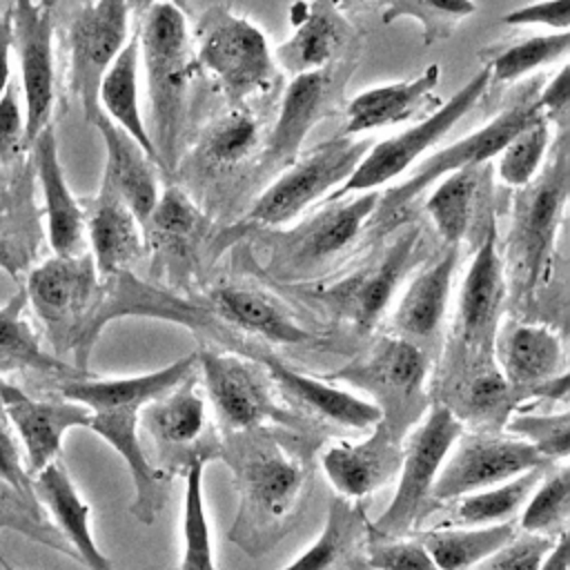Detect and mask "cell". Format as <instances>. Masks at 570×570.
Instances as JSON below:
<instances>
[{
  "label": "cell",
  "instance_id": "38",
  "mask_svg": "<svg viewBox=\"0 0 570 570\" xmlns=\"http://www.w3.org/2000/svg\"><path fill=\"white\" fill-rule=\"evenodd\" d=\"M485 169L488 163L456 169L436 180L432 194L428 196L425 212L448 245H459L465 236L474 214L476 196L485 178Z\"/></svg>",
  "mask_w": 570,
  "mask_h": 570
},
{
  "label": "cell",
  "instance_id": "10",
  "mask_svg": "<svg viewBox=\"0 0 570 570\" xmlns=\"http://www.w3.org/2000/svg\"><path fill=\"white\" fill-rule=\"evenodd\" d=\"M537 91L523 94L517 102H512L508 109L490 118L485 125L479 129L470 131L468 136L441 147L432 156H428L403 183L394 185L385 194H381L379 205L374 209L379 225H392L399 220L401 212L416 200L430 185L441 180L443 176L472 167V165H485L490 163L501 147L523 127L528 125L537 114V102H534Z\"/></svg>",
  "mask_w": 570,
  "mask_h": 570
},
{
  "label": "cell",
  "instance_id": "61",
  "mask_svg": "<svg viewBox=\"0 0 570 570\" xmlns=\"http://www.w3.org/2000/svg\"><path fill=\"white\" fill-rule=\"evenodd\" d=\"M334 2H336V4L343 9L345 4H354V2H372V0H334Z\"/></svg>",
  "mask_w": 570,
  "mask_h": 570
},
{
  "label": "cell",
  "instance_id": "13",
  "mask_svg": "<svg viewBox=\"0 0 570 570\" xmlns=\"http://www.w3.org/2000/svg\"><path fill=\"white\" fill-rule=\"evenodd\" d=\"M428 367L430 361L421 345L401 336H385L363 361L343 367L332 379L350 381L376 394L374 403L383 414L394 410L392 419L381 421L401 436V425L412 419L410 410H421L419 401L423 399Z\"/></svg>",
  "mask_w": 570,
  "mask_h": 570
},
{
  "label": "cell",
  "instance_id": "31",
  "mask_svg": "<svg viewBox=\"0 0 570 570\" xmlns=\"http://www.w3.org/2000/svg\"><path fill=\"white\" fill-rule=\"evenodd\" d=\"M38 501L53 519L60 537L89 570H114L91 532V510L76 490L67 468L56 459L33 476Z\"/></svg>",
  "mask_w": 570,
  "mask_h": 570
},
{
  "label": "cell",
  "instance_id": "56",
  "mask_svg": "<svg viewBox=\"0 0 570 570\" xmlns=\"http://www.w3.org/2000/svg\"><path fill=\"white\" fill-rule=\"evenodd\" d=\"M11 13L9 9L0 11V96L11 82Z\"/></svg>",
  "mask_w": 570,
  "mask_h": 570
},
{
  "label": "cell",
  "instance_id": "41",
  "mask_svg": "<svg viewBox=\"0 0 570 570\" xmlns=\"http://www.w3.org/2000/svg\"><path fill=\"white\" fill-rule=\"evenodd\" d=\"M258 140L261 127L254 114L245 107H232L205 129L198 156L207 169H234L252 156Z\"/></svg>",
  "mask_w": 570,
  "mask_h": 570
},
{
  "label": "cell",
  "instance_id": "45",
  "mask_svg": "<svg viewBox=\"0 0 570 570\" xmlns=\"http://www.w3.org/2000/svg\"><path fill=\"white\" fill-rule=\"evenodd\" d=\"M550 140L552 125L541 114H537L494 156L499 180L514 189L530 185L546 163Z\"/></svg>",
  "mask_w": 570,
  "mask_h": 570
},
{
  "label": "cell",
  "instance_id": "7",
  "mask_svg": "<svg viewBox=\"0 0 570 570\" xmlns=\"http://www.w3.org/2000/svg\"><path fill=\"white\" fill-rule=\"evenodd\" d=\"M379 198V191H363L321 200V207L307 218L272 240L267 269L278 278L316 276L352 247L370 218H374Z\"/></svg>",
  "mask_w": 570,
  "mask_h": 570
},
{
  "label": "cell",
  "instance_id": "22",
  "mask_svg": "<svg viewBox=\"0 0 570 570\" xmlns=\"http://www.w3.org/2000/svg\"><path fill=\"white\" fill-rule=\"evenodd\" d=\"M198 367V354L191 352L178 361L136 376L125 379H87L82 374L62 379L58 392L65 401H73L94 412L109 410H142L145 405L158 401L178 383L189 379Z\"/></svg>",
  "mask_w": 570,
  "mask_h": 570
},
{
  "label": "cell",
  "instance_id": "34",
  "mask_svg": "<svg viewBox=\"0 0 570 570\" xmlns=\"http://www.w3.org/2000/svg\"><path fill=\"white\" fill-rule=\"evenodd\" d=\"M140 49L136 31L129 36L120 53L111 60L102 80L98 85V107L100 111L127 136H131L154 160L156 149L149 136V127L140 109Z\"/></svg>",
  "mask_w": 570,
  "mask_h": 570
},
{
  "label": "cell",
  "instance_id": "1",
  "mask_svg": "<svg viewBox=\"0 0 570 570\" xmlns=\"http://www.w3.org/2000/svg\"><path fill=\"white\" fill-rule=\"evenodd\" d=\"M136 36L151 105L149 136L156 163L171 171L178 163V140L187 116L194 69L187 13L169 2H151L145 7Z\"/></svg>",
  "mask_w": 570,
  "mask_h": 570
},
{
  "label": "cell",
  "instance_id": "44",
  "mask_svg": "<svg viewBox=\"0 0 570 570\" xmlns=\"http://www.w3.org/2000/svg\"><path fill=\"white\" fill-rule=\"evenodd\" d=\"M570 514V468L566 461L550 463L521 508L519 530L559 534Z\"/></svg>",
  "mask_w": 570,
  "mask_h": 570
},
{
  "label": "cell",
  "instance_id": "29",
  "mask_svg": "<svg viewBox=\"0 0 570 570\" xmlns=\"http://www.w3.org/2000/svg\"><path fill=\"white\" fill-rule=\"evenodd\" d=\"M96 129L105 142V174L102 180L127 203L138 223H145L160 196L154 158L122 129H118L102 111L94 118Z\"/></svg>",
  "mask_w": 570,
  "mask_h": 570
},
{
  "label": "cell",
  "instance_id": "24",
  "mask_svg": "<svg viewBox=\"0 0 570 570\" xmlns=\"http://www.w3.org/2000/svg\"><path fill=\"white\" fill-rule=\"evenodd\" d=\"M142 225L127 203L102 180L89 209H85V234L89 256L100 278L127 272L142 256Z\"/></svg>",
  "mask_w": 570,
  "mask_h": 570
},
{
  "label": "cell",
  "instance_id": "6",
  "mask_svg": "<svg viewBox=\"0 0 570 570\" xmlns=\"http://www.w3.org/2000/svg\"><path fill=\"white\" fill-rule=\"evenodd\" d=\"M490 87V69L483 65L463 87H459L445 102H439L428 116L414 125L372 142L363 154L350 178L334 189L330 198H343L363 191H376L379 187L403 176L432 145H436L463 116H468L474 105L483 98Z\"/></svg>",
  "mask_w": 570,
  "mask_h": 570
},
{
  "label": "cell",
  "instance_id": "62",
  "mask_svg": "<svg viewBox=\"0 0 570 570\" xmlns=\"http://www.w3.org/2000/svg\"><path fill=\"white\" fill-rule=\"evenodd\" d=\"M0 563H2V566H4V568H7V570H11V568H9V563H7V561H4V559H2V554H0Z\"/></svg>",
  "mask_w": 570,
  "mask_h": 570
},
{
  "label": "cell",
  "instance_id": "12",
  "mask_svg": "<svg viewBox=\"0 0 570 570\" xmlns=\"http://www.w3.org/2000/svg\"><path fill=\"white\" fill-rule=\"evenodd\" d=\"M550 463L517 436L463 432L436 474L432 499L452 501Z\"/></svg>",
  "mask_w": 570,
  "mask_h": 570
},
{
  "label": "cell",
  "instance_id": "30",
  "mask_svg": "<svg viewBox=\"0 0 570 570\" xmlns=\"http://www.w3.org/2000/svg\"><path fill=\"white\" fill-rule=\"evenodd\" d=\"M456 263L459 245H448L432 265L423 267L410 281L390 318L396 336L421 345L439 334L448 312Z\"/></svg>",
  "mask_w": 570,
  "mask_h": 570
},
{
  "label": "cell",
  "instance_id": "50",
  "mask_svg": "<svg viewBox=\"0 0 570 570\" xmlns=\"http://www.w3.org/2000/svg\"><path fill=\"white\" fill-rule=\"evenodd\" d=\"M552 546L554 537L521 530V534H514L488 554L474 570H537Z\"/></svg>",
  "mask_w": 570,
  "mask_h": 570
},
{
  "label": "cell",
  "instance_id": "46",
  "mask_svg": "<svg viewBox=\"0 0 570 570\" xmlns=\"http://www.w3.org/2000/svg\"><path fill=\"white\" fill-rule=\"evenodd\" d=\"M476 11L474 0H383L381 22L414 20L423 31V45L448 40L454 29Z\"/></svg>",
  "mask_w": 570,
  "mask_h": 570
},
{
  "label": "cell",
  "instance_id": "39",
  "mask_svg": "<svg viewBox=\"0 0 570 570\" xmlns=\"http://www.w3.org/2000/svg\"><path fill=\"white\" fill-rule=\"evenodd\" d=\"M546 468L548 465L532 468L503 483L459 497V503L452 508V521L459 525H492L512 521L528 501Z\"/></svg>",
  "mask_w": 570,
  "mask_h": 570
},
{
  "label": "cell",
  "instance_id": "11",
  "mask_svg": "<svg viewBox=\"0 0 570 570\" xmlns=\"http://www.w3.org/2000/svg\"><path fill=\"white\" fill-rule=\"evenodd\" d=\"M129 36V0H85L69 22V89L89 122L100 114L98 85L102 73Z\"/></svg>",
  "mask_w": 570,
  "mask_h": 570
},
{
  "label": "cell",
  "instance_id": "26",
  "mask_svg": "<svg viewBox=\"0 0 570 570\" xmlns=\"http://www.w3.org/2000/svg\"><path fill=\"white\" fill-rule=\"evenodd\" d=\"M494 350L505 383L523 392L566 372L563 341L543 323L508 321L497 327Z\"/></svg>",
  "mask_w": 570,
  "mask_h": 570
},
{
  "label": "cell",
  "instance_id": "14",
  "mask_svg": "<svg viewBox=\"0 0 570 570\" xmlns=\"http://www.w3.org/2000/svg\"><path fill=\"white\" fill-rule=\"evenodd\" d=\"M419 240L421 229L416 225L405 227L372 263L323 289L325 305L358 332L374 330L390 309L399 283L412 269Z\"/></svg>",
  "mask_w": 570,
  "mask_h": 570
},
{
  "label": "cell",
  "instance_id": "43",
  "mask_svg": "<svg viewBox=\"0 0 570 570\" xmlns=\"http://www.w3.org/2000/svg\"><path fill=\"white\" fill-rule=\"evenodd\" d=\"M149 428L158 441L169 445H187L200 436L205 428V399L198 394L194 374L149 403Z\"/></svg>",
  "mask_w": 570,
  "mask_h": 570
},
{
  "label": "cell",
  "instance_id": "20",
  "mask_svg": "<svg viewBox=\"0 0 570 570\" xmlns=\"http://www.w3.org/2000/svg\"><path fill=\"white\" fill-rule=\"evenodd\" d=\"M33 174L42 189V216L47 240L56 256H80L87 252L85 207L71 191L60 163L56 127L49 122L29 145Z\"/></svg>",
  "mask_w": 570,
  "mask_h": 570
},
{
  "label": "cell",
  "instance_id": "42",
  "mask_svg": "<svg viewBox=\"0 0 570 570\" xmlns=\"http://www.w3.org/2000/svg\"><path fill=\"white\" fill-rule=\"evenodd\" d=\"M205 463V456H194L187 465L183 499V557L178 570H218L203 492Z\"/></svg>",
  "mask_w": 570,
  "mask_h": 570
},
{
  "label": "cell",
  "instance_id": "57",
  "mask_svg": "<svg viewBox=\"0 0 570 570\" xmlns=\"http://www.w3.org/2000/svg\"><path fill=\"white\" fill-rule=\"evenodd\" d=\"M537 570H570V539L568 532H559L554 539V546L541 561Z\"/></svg>",
  "mask_w": 570,
  "mask_h": 570
},
{
  "label": "cell",
  "instance_id": "47",
  "mask_svg": "<svg viewBox=\"0 0 570 570\" xmlns=\"http://www.w3.org/2000/svg\"><path fill=\"white\" fill-rule=\"evenodd\" d=\"M203 212L180 187H165L145 223V229L151 232L158 240L169 247L185 245L200 232Z\"/></svg>",
  "mask_w": 570,
  "mask_h": 570
},
{
  "label": "cell",
  "instance_id": "35",
  "mask_svg": "<svg viewBox=\"0 0 570 570\" xmlns=\"http://www.w3.org/2000/svg\"><path fill=\"white\" fill-rule=\"evenodd\" d=\"M24 309L27 292L24 285H20L18 292L0 305V374L27 370L60 379L85 374L76 365L42 350L31 323L24 318Z\"/></svg>",
  "mask_w": 570,
  "mask_h": 570
},
{
  "label": "cell",
  "instance_id": "37",
  "mask_svg": "<svg viewBox=\"0 0 570 570\" xmlns=\"http://www.w3.org/2000/svg\"><path fill=\"white\" fill-rule=\"evenodd\" d=\"M517 534L514 521L492 525H461L425 532L419 541L436 570H474L488 554Z\"/></svg>",
  "mask_w": 570,
  "mask_h": 570
},
{
  "label": "cell",
  "instance_id": "60",
  "mask_svg": "<svg viewBox=\"0 0 570 570\" xmlns=\"http://www.w3.org/2000/svg\"><path fill=\"white\" fill-rule=\"evenodd\" d=\"M42 9H49V11H53V7L58 4V0H36Z\"/></svg>",
  "mask_w": 570,
  "mask_h": 570
},
{
  "label": "cell",
  "instance_id": "33",
  "mask_svg": "<svg viewBox=\"0 0 570 570\" xmlns=\"http://www.w3.org/2000/svg\"><path fill=\"white\" fill-rule=\"evenodd\" d=\"M212 307L225 323L269 343L303 345L314 341V336L298 325L283 305L252 287L223 285L212 292Z\"/></svg>",
  "mask_w": 570,
  "mask_h": 570
},
{
  "label": "cell",
  "instance_id": "15",
  "mask_svg": "<svg viewBox=\"0 0 570 570\" xmlns=\"http://www.w3.org/2000/svg\"><path fill=\"white\" fill-rule=\"evenodd\" d=\"M11 51L18 56L24 96V140L27 147L51 122L56 102V60H53V11L36 0H13Z\"/></svg>",
  "mask_w": 570,
  "mask_h": 570
},
{
  "label": "cell",
  "instance_id": "40",
  "mask_svg": "<svg viewBox=\"0 0 570 570\" xmlns=\"http://www.w3.org/2000/svg\"><path fill=\"white\" fill-rule=\"evenodd\" d=\"M570 51V31H548L521 38L508 47L497 49L485 67L490 69V85L519 82L525 76L541 71L559 60L566 62Z\"/></svg>",
  "mask_w": 570,
  "mask_h": 570
},
{
  "label": "cell",
  "instance_id": "8",
  "mask_svg": "<svg viewBox=\"0 0 570 570\" xmlns=\"http://www.w3.org/2000/svg\"><path fill=\"white\" fill-rule=\"evenodd\" d=\"M461 434L463 421L445 403H434L425 412L421 423L407 434L405 443H401L399 485L390 505L370 525L372 534L405 537L412 530L425 512L436 474Z\"/></svg>",
  "mask_w": 570,
  "mask_h": 570
},
{
  "label": "cell",
  "instance_id": "17",
  "mask_svg": "<svg viewBox=\"0 0 570 570\" xmlns=\"http://www.w3.org/2000/svg\"><path fill=\"white\" fill-rule=\"evenodd\" d=\"M505 298V265L499 252L497 227L490 218L485 234L474 249L468 272L461 281L456 314L452 327V341L459 354L470 352L474 356H488L494 347L499 327V314Z\"/></svg>",
  "mask_w": 570,
  "mask_h": 570
},
{
  "label": "cell",
  "instance_id": "53",
  "mask_svg": "<svg viewBox=\"0 0 570 570\" xmlns=\"http://www.w3.org/2000/svg\"><path fill=\"white\" fill-rule=\"evenodd\" d=\"M510 385L499 370L485 367L476 372L465 387V407L476 419H499L508 414Z\"/></svg>",
  "mask_w": 570,
  "mask_h": 570
},
{
  "label": "cell",
  "instance_id": "5",
  "mask_svg": "<svg viewBox=\"0 0 570 570\" xmlns=\"http://www.w3.org/2000/svg\"><path fill=\"white\" fill-rule=\"evenodd\" d=\"M370 145L372 140L367 138L343 134L323 140L283 167L274 183L254 200L247 220L265 227H281L296 220L350 178Z\"/></svg>",
  "mask_w": 570,
  "mask_h": 570
},
{
  "label": "cell",
  "instance_id": "9",
  "mask_svg": "<svg viewBox=\"0 0 570 570\" xmlns=\"http://www.w3.org/2000/svg\"><path fill=\"white\" fill-rule=\"evenodd\" d=\"M234 470L240 488V510L229 537L245 546L249 537L256 539L278 530L296 512L305 470L269 439H252V445L236 454Z\"/></svg>",
  "mask_w": 570,
  "mask_h": 570
},
{
  "label": "cell",
  "instance_id": "59",
  "mask_svg": "<svg viewBox=\"0 0 570 570\" xmlns=\"http://www.w3.org/2000/svg\"><path fill=\"white\" fill-rule=\"evenodd\" d=\"M151 2H169V4H176L178 9H183L185 13H189V0H145V4H151Z\"/></svg>",
  "mask_w": 570,
  "mask_h": 570
},
{
  "label": "cell",
  "instance_id": "55",
  "mask_svg": "<svg viewBox=\"0 0 570 570\" xmlns=\"http://www.w3.org/2000/svg\"><path fill=\"white\" fill-rule=\"evenodd\" d=\"M539 114L550 122L566 127L570 111V65L563 62L554 76L534 96Z\"/></svg>",
  "mask_w": 570,
  "mask_h": 570
},
{
  "label": "cell",
  "instance_id": "58",
  "mask_svg": "<svg viewBox=\"0 0 570 570\" xmlns=\"http://www.w3.org/2000/svg\"><path fill=\"white\" fill-rule=\"evenodd\" d=\"M18 394H20V387H16L13 383L0 379V416L4 414V405H7L9 401H13Z\"/></svg>",
  "mask_w": 570,
  "mask_h": 570
},
{
  "label": "cell",
  "instance_id": "23",
  "mask_svg": "<svg viewBox=\"0 0 570 570\" xmlns=\"http://www.w3.org/2000/svg\"><path fill=\"white\" fill-rule=\"evenodd\" d=\"M441 80V67L428 65L421 73L405 80L367 87L345 105V125L338 134L363 136L374 129L394 127L423 114L425 107H436L434 89Z\"/></svg>",
  "mask_w": 570,
  "mask_h": 570
},
{
  "label": "cell",
  "instance_id": "27",
  "mask_svg": "<svg viewBox=\"0 0 570 570\" xmlns=\"http://www.w3.org/2000/svg\"><path fill=\"white\" fill-rule=\"evenodd\" d=\"M4 416L20 436L29 472L36 474L58 459L67 430L87 428L91 412L73 401H36L20 390L4 405Z\"/></svg>",
  "mask_w": 570,
  "mask_h": 570
},
{
  "label": "cell",
  "instance_id": "48",
  "mask_svg": "<svg viewBox=\"0 0 570 570\" xmlns=\"http://www.w3.org/2000/svg\"><path fill=\"white\" fill-rule=\"evenodd\" d=\"M508 432L532 445L548 461H566L570 452V414L561 412H517L505 423Z\"/></svg>",
  "mask_w": 570,
  "mask_h": 570
},
{
  "label": "cell",
  "instance_id": "28",
  "mask_svg": "<svg viewBox=\"0 0 570 570\" xmlns=\"http://www.w3.org/2000/svg\"><path fill=\"white\" fill-rule=\"evenodd\" d=\"M269 379L283 392V396L296 407L327 419L336 425L350 430H367L374 428L383 412L374 401H367L358 394L341 390L332 385L327 379H314L309 374H301L276 358H261Z\"/></svg>",
  "mask_w": 570,
  "mask_h": 570
},
{
  "label": "cell",
  "instance_id": "54",
  "mask_svg": "<svg viewBox=\"0 0 570 570\" xmlns=\"http://www.w3.org/2000/svg\"><path fill=\"white\" fill-rule=\"evenodd\" d=\"M501 22L508 27H543L548 31H570V0H532L508 11Z\"/></svg>",
  "mask_w": 570,
  "mask_h": 570
},
{
  "label": "cell",
  "instance_id": "2",
  "mask_svg": "<svg viewBox=\"0 0 570 570\" xmlns=\"http://www.w3.org/2000/svg\"><path fill=\"white\" fill-rule=\"evenodd\" d=\"M194 65H198L214 87L232 102L245 107V100L263 94L276 78V60L263 29L232 11L227 4L207 7L191 31Z\"/></svg>",
  "mask_w": 570,
  "mask_h": 570
},
{
  "label": "cell",
  "instance_id": "51",
  "mask_svg": "<svg viewBox=\"0 0 570 570\" xmlns=\"http://www.w3.org/2000/svg\"><path fill=\"white\" fill-rule=\"evenodd\" d=\"M24 151H29L24 140V114L18 98V85L11 78L0 96V176L24 163Z\"/></svg>",
  "mask_w": 570,
  "mask_h": 570
},
{
  "label": "cell",
  "instance_id": "25",
  "mask_svg": "<svg viewBox=\"0 0 570 570\" xmlns=\"http://www.w3.org/2000/svg\"><path fill=\"white\" fill-rule=\"evenodd\" d=\"M33 178L31 160L0 176V269L11 278L31 269L42 240V209L33 198Z\"/></svg>",
  "mask_w": 570,
  "mask_h": 570
},
{
  "label": "cell",
  "instance_id": "4",
  "mask_svg": "<svg viewBox=\"0 0 570 570\" xmlns=\"http://www.w3.org/2000/svg\"><path fill=\"white\" fill-rule=\"evenodd\" d=\"M568 194L570 163L566 138H561L554 158L541 167L537 178L521 187L514 198L508 256L525 296H532L534 289L548 278Z\"/></svg>",
  "mask_w": 570,
  "mask_h": 570
},
{
  "label": "cell",
  "instance_id": "52",
  "mask_svg": "<svg viewBox=\"0 0 570 570\" xmlns=\"http://www.w3.org/2000/svg\"><path fill=\"white\" fill-rule=\"evenodd\" d=\"M367 552L374 570H436L419 539L372 534Z\"/></svg>",
  "mask_w": 570,
  "mask_h": 570
},
{
  "label": "cell",
  "instance_id": "16",
  "mask_svg": "<svg viewBox=\"0 0 570 570\" xmlns=\"http://www.w3.org/2000/svg\"><path fill=\"white\" fill-rule=\"evenodd\" d=\"M356 58L292 76L274 127L265 142V167H287L301 156L309 131L338 102Z\"/></svg>",
  "mask_w": 570,
  "mask_h": 570
},
{
  "label": "cell",
  "instance_id": "18",
  "mask_svg": "<svg viewBox=\"0 0 570 570\" xmlns=\"http://www.w3.org/2000/svg\"><path fill=\"white\" fill-rule=\"evenodd\" d=\"M198 367L207 396L227 430H254L265 421L287 419L274 403L263 372L238 354L200 350Z\"/></svg>",
  "mask_w": 570,
  "mask_h": 570
},
{
  "label": "cell",
  "instance_id": "3",
  "mask_svg": "<svg viewBox=\"0 0 570 570\" xmlns=\"http://www.w3.org/2000/svg\"><path fill=\"white\" fill-rule=\"evenodd\" d=\"M27 303L42 323V330L62 358L65 352L76 356V367L85 372L94 347L89 325L100 301L102 278L89 252L80 256H51L27 272L22 283Z\"/></svg>",
  "mask_w": 570,
  "mask_h": 570
},
{
  "label": "cell",
  "instance_id": "32",
  "mask_svg": "<svg viewBox=\"0 0 570 570\" xmlns=\"http://www.w3.org/2000/svg\"><path fill=\"white\" fill-rule=\"evenodd\" d=\"M138 410H109L94 412L87 428L107 441L114 452L125 461L134 481V501L129 512L140 523H151L163 508L160 494V472L149 463L138 434Z\"/></svg>",
  "mask_w": 570,
  "mask_h": 570
},
{
  "label": "cell",
  "instance_id": "36",
  "mask_svg": "<svg viewBox=\"0 0 570 570\" xmlns=\"http://www.w3.org/2000/svg\"><path fill=\"white\" fill-rule=\"evenodd\" d=\"M367 519L358 501L334 497L318 539L281 570H345L365 534Z\"/></svg>",
  "mask_w": 570,
  "mask_h": 570
},
{
  "label": "cell",
  "instance_id": "21",
  "mask_svg": "<svg viewBox=\"0 0 570 570\" xmlns=\"http://www.w3.org/2000/svg\"><path fill=\"white\" fill-rule=\"evenodd\" d=\"M401 452V436L379 421L363 441L330 445L321 465L338 497L358 501L399 474Z\"/></svg>",
  "mask_w": 570,
  "mask_h": 570
},
{
  "label": "cell",
  "instance_id": "49",
  "mask_svg": "<svg viewBox=\"0 0 570 570\" xmlns=\"http://www.w3.org/2000/svg\"><path fill=\"white\" fill-rule=\"evenodd\" d=\"M0 481L11 490V494L18 499L20 508L33 519L42 521L45 508L38 501L36 488H33V476L27 468L24 454L18 445V439L13 436L11 428L7 421L0 416Z\"/></svg>",
  "mask_w": 570,
  "mask_h": 570
},
{
  "label": "cell",
  "instance_id": "19",
  "mask_svg": "<svg viewBox=\"0 0 570 570\" xmlns=\"http://www.w3.org/2000/svg\"><path fill=\"white\" fill-rule=\"evenodd\" d=\"M292 36L274 51L287 73L330 67L356 53V29L334 0H298L292 7Z\"/></svg>",
  "mask_w": 570,
  "mask_h": 570
}]
</instances>
